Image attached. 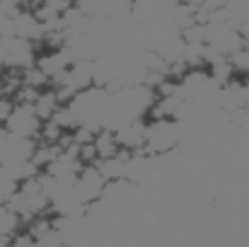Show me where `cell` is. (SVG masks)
Returning a JSON list of instances; mask_svg holds the SVG:
<instances>
[{
    "label": "cell",
    "instance_id": "6da1fadb",
    "mask_svg": "<svg viewBox=\"0 0 249 247\" xmlns=\"http://www.w3.org/2000/svg\"><path fill=\"white\" fill-rule=\"evenodd\" d=\"M41 126H44V121H41V116L36 114L34 104H15V112H12V116L7 119V124H5V129H7L10 133H15V136H19V138H32V141L39 138Z\"/></svg>",
    "mask_w": 249,
    "mask_h": 247
},
{
    "label": "cell",
    "instance_id": "7a4b0ae2",
    "mask_svg": "<svg viewBox=\"0 0 249 247\" xmlns=\"http://www.w3.org/2000/svg\"><path fill=\"white\" fill-rule=\"evenodd\" d=\"M19 221L22 216L7 201H0V238H12V233L19 228Z\"/></svg>",
    "mask_w": 249,
    "mask_h": 247
}]
</instances>
